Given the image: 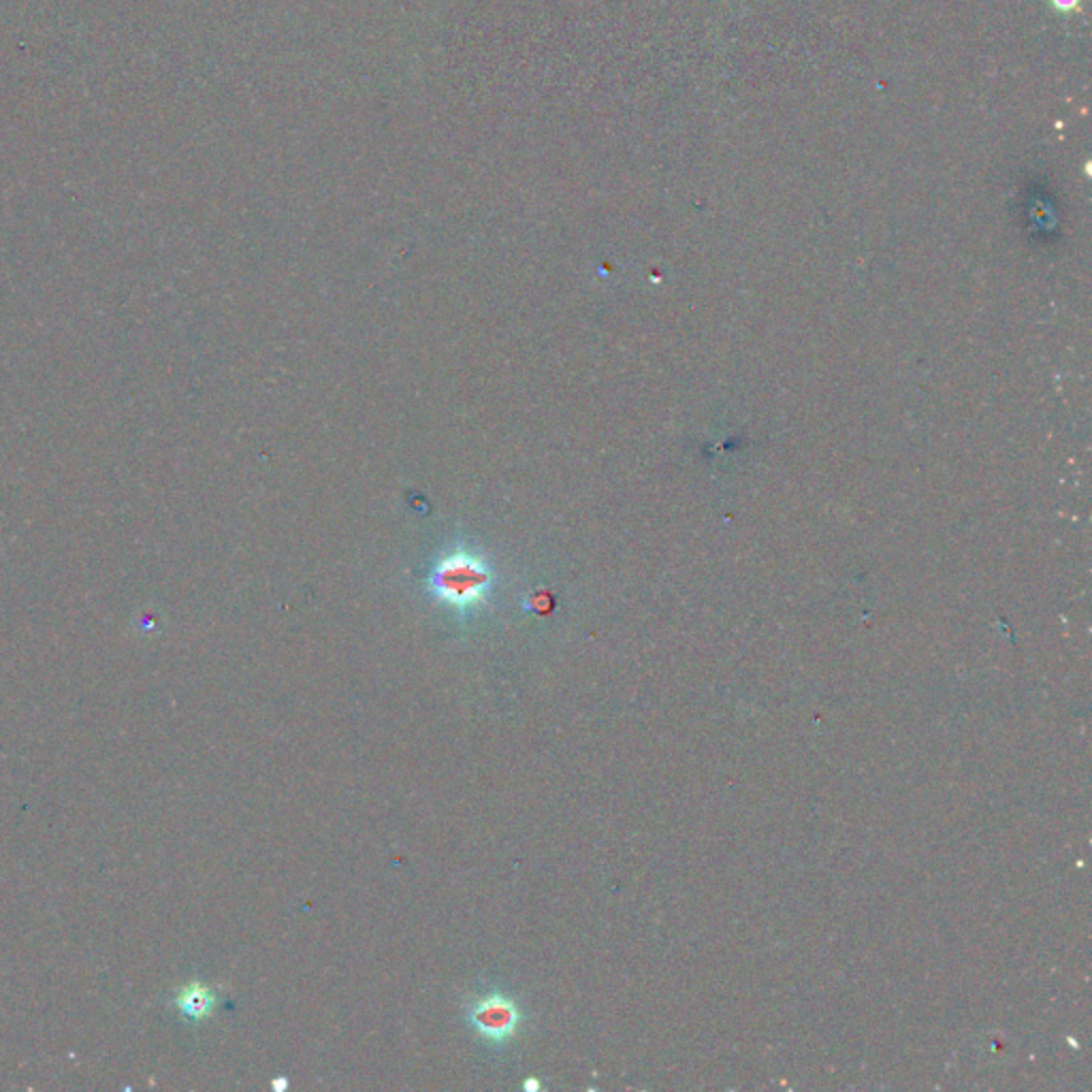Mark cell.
I'll list each match as a JSON object with an SVG mask.
<instances>
[{"mask_svg": "<svg viewBox=\"0 0 1092 1092\" xmlns=\"http://www.w3.org/2000/svg\"><path fill=\"white\" fill-rule=\"evenodd\" d=\"M214 1005L216 997L203 984H190L178 995L180 1012L186 1017H192V1020H203V1017L210 1015L214 1012Z\"/></svg>", "mask_w": 1092, "mask_h": 1092, "instance_id": "3957f363", "label": "cell"}, {"mask_svg": "<svg viewBox=\"0 0 1092 1092\" xmlns=\"http://www.w3.org/2000/svg\"><path fill=\"white\" fill-rule=\"evenodd\" d=\"M286 1088H288V1079H286V1077H282V1075H280V1077L274 1079V1090H276V1092H282V1090H286Z\"/></svg>", "mask_w": 1092, "mask_h": 1092, "instance_id": "5b68a950", "label": "cell"}, {"mask_svg": "<svg viewBox=\"0 0 1092 1092\" xmlns=\"http://www.w3.org/2000/svg\"><path fill=\"white\" fill-rule=\"evenodd\" d=\"M521 1012L510 997L489 995L476 1001L470 1010V1024L489 1044H506L517 1035Z\"/></svg>", "mask_w": 1092, "mask_h": 1092, "instance_id": "7a4b0ae2", "label": "cell"}, {"mask_svg": "<svg viewBox=\"0 0 1092 1092\" xmlns=\"http://www.w3.org/2000/svg\"><path fill=\"white\" fill-rule=\"evenodd\" d=\"M491 587H494V570L481 555H474L463 546L440 557L429 574V592L440 604L455 608L457 612H470L483 606Z\"/></svg>", "mask_w": 1092, "mask_h": 1092, "instance_id": "6da1fadb", "label": "cell"}, {"mask_svg": "<svg viewBox=\"0 0 1092 1092\" xmlns=\"http://www.w3.org/2000/svg\"><path fill=\"white\" fill-rule=\"evenodd\" d=\"M523 1088H525V1090H527V1092H532V1090H538V1088H540V1082H538V1079H536V1077H530V1079H525V1084H523Z\"/></svg>", "mask_w": 1092, "mask_h": 1092, "instance_id": "8992f818", "label": "cell"}, {"mask_svg": "<svg viewBox=\"0 0 1092 1092\" xmlns=\"http://www.w3.org/2000/svg\"><path fill=\"white\" fill-rule=\"evenodd\" d=\"M1052 5L1061 11H1069L1077 5V0H1052Z\"/></svg>", "mask_w": 1092, "mask_h": 1092, "instance_id": "277c9868", "label": "cell"}]
</instances>
